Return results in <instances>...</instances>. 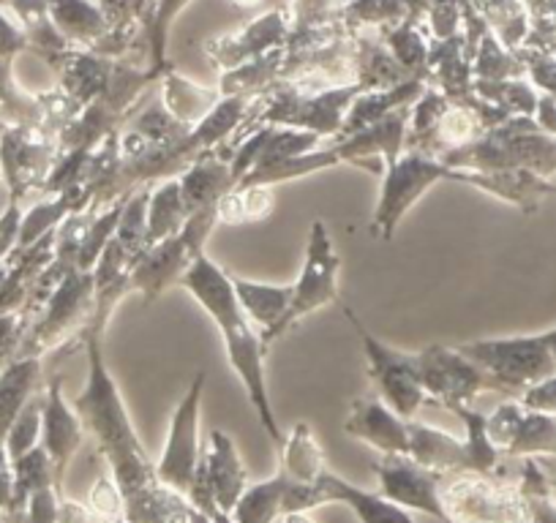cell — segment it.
<instances>
[{"instance_id": "cell-2", "label": "cell", "mask_w": 556, "mask_h": 523, "mask_svg": "<svg viewBox=\"0 0 556 523\" xmlns=\"http://www.w3.org/2000/svg\"><path fill=\"white\" fill-rule=\"evenodd\" d=\"M85 349H88V387L77 398L79 420L85 429L96 436L99 450L112 467V477L121 485L123 499L142 494L151 485L159 483L156 463H151L148 450L139 442L131 420H128L123 398L117 393L115 379L110 377L104 355H101V339L85 335Z\"/></svg>"}, {"instance_id": "cell-27", "label": "cell", "mask_w": 556, "mask_h": 523, "mask_svg": "<svg viewBox=\"0 0 556 523\" xmlns=\"http://www.w3.org/2000/svg\"><path fill=\"white\" fill-rule=\"evenodd\" d=\"M218 104V90L197 88L189 79L180 77L173 66L164 72V106L175 120L186 126H197L213 106Z\"/></svg>"}, {"instance_id": "cell-45", "label": "cell", "mask_w": 556, "mask_h": 523, "mask_svg": "<svg viewBox=\"0 0 556 523\" xmlns=\"http://www.w3.org/2000/svg\"><path fill=\"white\" fill-rule=\"evenodd\" d=\"M191 523H213V521H211V515H205V512L197 510L194 507V518H191Z\"/></svg>"}, {"instance_id": "cell-49", "label": "cell", "mask_w": 556, "mask_h": 523, "mask_svg": "<svg viewBox=\"0 0 556 523\" xmlns=\"http://www.w3.org/2000/svg\"><path fill=\"white\" fill-rule=\"evenodd\" d=\"M115 523H128V521H126V518H121V521H115Z\"/></svg>"}, {"instance_id": "cell-37", "label": "cell", "mask_w": 556, "mask_h": 523, "mask_svg": "<svg viewBox=\"0 0 556 523\" xmlns=\"http://www.w3.org/2000/svg\"><path fill=\"white\" fill-rule=\"evenodd\" d=\"M458 25V0H434L431 3V30H434V39H451L456 36Z\"/></svg>"}, {"instance_id": "cell-12", "label": "cell", "mask_w": 556, "mask_h": 523, "mask_svg": "<svg viewBox=\"0 0 556 523\" xmlns=\"http://www.w3.org/2000/svg\"><path fill=\"white\" fill-rule=\"evenodd\" d=\"M379 477V494L404 510H420L445 521L440 501V472L420 467L409 456H384L374 467Z\"/></svg>"}, {"instance_id": "cell-17", "label": "cell", "mask_w": 556, "mask_h": 523, "mask_svg": "<svg viewBox=\"0 0 556 523\" xmlns=\"http://www.w3.org/2000/svg\"><path fill=\"white\" fill-rule=\"evenodd\" d=\"M409 431V458L431 472H469V450L467 439L445 434L431 425L406 423Z\"/></svg>"}, {"instance_id": "cell-7", "label": "cell", "mask_w": 556, "mask_h": 523, "mask_svg": "<svg viewBox=\"0 0 556 523\" xmlns=\"http://www.w3.org/2000/svg\"><path fill=\"white\" fill-rule=\"evenodd\" d=\"M346 319L355 328L357 339H361L363 352H366L368 373H371L374 384L379 387L382 398L388 401V407L393 409L399 418L412 420L417 414V409L424 407L426 390L420 382V371H417L415 355H404V352L390 349L388 344L377 339L361 319L355 317L352 308H344Z\"/></svg>"}, {"instance_id": "cell-41", "label": "cell", "mask_w": 556, "mask_h": 523, "mask_svg": "<svg viewBox=\"0 0 556 523\" xmlns=\"http://www.w3.org/2000/svg\"><path fill=\"white\" fill-rule=\"evenodd\" d=\"M7 458V447L0 442V507H7L9 501L14 499V477L12 472H9Z\"/></svg>"}, {"instance_id": "cell-11", "label": "cell", "mask_w": 556, "mask_h": 523, "mask_svg": "<svg viewBox=\"0 0 556 523\" xmlns=\"http://www.w3.org/2000/svg\"><path fill=\"white\" fill-rule=\"evenodd\" d=\"M93 270H72L50 295L45 319L36 324L34 335L25 341V357H39V349L52 346L63 335L77 330L79 324L88 330L90 319H93Z\"/></svg>"}, {"instance_id": "cell-20", "label": "cell", "mask_w": 556, "mask_h": 523, "mask_svg": "<svg viewBox=\"0 0 556 523\" xmlns=\"http://www.w3.org/2000/svg\"><path fill=\"white\" fill-rule=\"evenodd\" d=\"M235 189V175L224 158L216 153L211 156H197L194 164L180 175V196L186 202V211L197 213L205 207L218 205L222 196H227Z\"/></svg>"}, {"instance_id": "cell-34", "label": "cell", "mask_w": 556, "mask_h": 523, "mask_svg": "<svg viewBox=\"0 0 556 523\" xmlns=\"http://www.w3.org/2000/svg\"><path fill=\"white\" fill-rule=\"evenodd\" d=\"M480 12L491 20L494 30L507 47H516L527 30V17L518 0H478Z\"/></svg>"}, {"instance_id": "cell-50", "label": "cell", "mask_w": 556, "mask_h": 523, "mask_svg": "<svg viewBox=\"0 0 556 523\" xmlns=\"http://www.w3.org/2000/svg\"><path fill=\"white\" fill-rule=\"evenodd\" d=\"M0 183H3V180H0Z\"/></svg>"}, {"instance_id": "cell-21", "label": "cell", "mask_w": 556, "mask_h": 523, "mask_svg": "<svg viewBox=\"0 0 556 523\" xmlns=\"http://www.w3.org/2000/svg\"><path fill=\"white\" fill-rule=\"evenodd\" d=\"M47 7L50 20L68 44H85L93 50L110 34V23L93 0H47Z\"/></svg>"}, {"instance_id": "cell-44", "label": "cell", "mask_w": 556, "mask_h": 523, "mask_svg": "<svg viewBox=\"0 0 556 523\" xmlns=\"http://www.w3.org/2000/svg\"><path fill=\"white\" fill-rule=\"evenodd\" d=\"M232 3L240 9H254V7H260L262 0H232Z\"/></svg>"}, {"instance_id": "cell-23", "label": "cell", "mask_w": 556, "mask_h": 523, "mask_svg": "<svg viewBox=\"0 0 556 523\" xmlns=\"http://www.w3.org/2000/svg\"><path fill=\"white\" fill-rule=\"evenodd\" d=\"M232 286L243 314L251 319V322L260 324L262 333L285 317V311L292 303V284L290 286L256 284V281H245L240 279V276H232Z\"/></svg>"}, {"instance_id": "cell-48", "label": "cell", "mask_w": 556, "mask_h": 523, "mask_svg": "<svg viewBox=\"0 0 556 523\" xmlns=\"http://www.w3.org/2000/svg\"><path fill=\"white\" fill-rule=\"evenodd\" d=\"M7 3H9V0H0V9H3V7H7Z\"/></svg>"}, {"instance_id": "cell-32", "label": "cell", "mask_w": 556, "mask_h": 523, "mask_svg": "<svg viewBox=\"0 0 556 523\" xmlns=\"http://www.w3.org/2000/svg\"><path fill=\"white\" fill-rule=\"evenodd\" d=\"M0 117H9L17 126H30L45 117L39 99H30L14 88L12 58H0Z\"/></svg>"}, {"instance_id": "cell-24", "label": "cell", "mask_w": 556, "mask_h": 523, "mask_svg": "<svg viewBox=\"0 0 556 523\" xmlns=\"http://www.w3.org/2000/svg\"><path fill=\"white\" fill-rule=\"evenodd\" d=\"M186 221H189V211L180 196V180H164L156 191H151V202H148L146 248L175 238L186 227Z\"/></svg>"}, {"instance_id": "cell-10", "label": "cell", "mask_w": 556, "mask_h": 523, "mask_svg": "<svg viewBox=\"0 0 556 523\" xmlns=\"http://www.w3.org/2000/svg\"><path fill=\"white\" fill-rule=\"evenodd\" d=\"M202 390H205V373H197L186 396L180 398L178 409L173 414L167 445H164L162 458L156 463L159 483L169 485L178 494H189L194 483L197 467H200V409H202Z\"/></svg>"}, {"instance_id": "cell-38", "label": "cell", "mask_w": 556, "mask_h": 523, "mask_svg": "<svg viewBox=\"0 0 556 523\" xmlns=\"http://www.w3.org/2000/svg\"><path fill=\"white\" fill-rule=\"evenodd\" d=\"M28 523H58V499H55V485L34 490L28 496Z\"/></svg>"}, {"instance_id": "cell-43", "label": "cell", "mask_w": 556, "mask_h": 523, "mask_svg": "<svg viewBox=\"0 0 556 523\" xmlns=\"http://www.w3.org/2000/svg\"><path fill=\"white\" fill-rule=\"evenodd\" d=\"M211 521H213V523H235L232 515H229V512H222V510H213Z\"/></svg>"}, {"instance_id": "cell-8", "label": "cell", "mask_w": 556, "mask_h": 523, "mask_svg": "<svg viewBox=\"0 0 556 523\" xmlns=\"http://www.w3.org/2000/svg\"><path fill=\"white\" fill-rule=\"evenodd\" d=\"M417 371H420V382H424L426 398L445 409L469 407L480 390H502L478 362L469 360L458 349H447V346H426L415 355Z\"/></svg>"}, {"instance_id": "cell-33", "label": "cell", "mask_w": 556, "mask_h": 523, "mask_svg": "<svg viewBox=\"0 0 556 523\" xmlns=\"http://www.w3.org/2000/svg\"><path fill=\"white\" fill-rule=\"evenodd\" d=\"M41 407H45V401L30 398V401L25 404L23 412H20V418L14 420L12 429H9L7 439H3V447H7V456L12 463L20 461L23 456H28V452L36 447V442H39Z\"/></svg>"}, {"instance_id": "cell-25", "label": "cell", "mask_w": 556, "mask_h": 523, "mask_svg": "<svg viewBox=\"0 0 556 523\" xmlns=\"http://www.w3.org/2000/svg\"><path fill=\"white\" fill-rule=\"evenodd\" d=\"M287 485L290 477L285 472L273 474L265 483L249 485L229 515L235 523H273L278 515H285Z\"/></svg>"}, {"instance_id": "cell-36", "label": "cell", "mask_w": 556, "mask_h": 523, "mask_svg": "<svg viewBox=\"0 0 556 523\" xmlns=\"http://www.w3.org/2000/svg\"><path fill=\"white\" fill-rule=\"evenodd\" d=\"M23 207L17 200L7 207V213L0 216V259L12 254L20 245V232H23Z\"/></svg>"}, {"instance_id": "cell-46", "label": "cell", "mask_w": 556, "mask_h": 523, "mask_svg": "<svg viewBox=\"0 0 556 523\" xmlns=\"http://www.w3.org/2000/svg\"><path fill=\"white\" fill-rule=\"evenodd\" d=\"M545 341H548L551 355H554V360H556V330H551V333H545Z\"/></svg>"}, {"instance_id": "cell-39", "label": "cell", "mask_w": 556, "mask_h": 523, "mask_svg": "<svg viewBox=\"0 0 556 523\" xmlns=\"http://www.w3.org/2000/svg\"><path fill=\"white\" fill-rule=\"evenodd\" d=\"M20 330H23V319H20L17 314H0V362L17 352L20 341H23V333H20Z\"/></svg>"}, {"instance_id": "cell-13", "label": "cell", "mask_w": 556, "mask_h": 523, "mask_svg": "<svg viewBox=\"0 0 556 523\" xmlns=\"http://www.w3.org/2000/svg\"><path fill=\"white\" fill-rule=\"evenodd\" d=\"M409 104L388 112L382 120L361 128L355 135L346 137L336 151L341 162H350L355 167L368 169V173H382V167L399 162L401 148L406 142V126H409Z\"/></svg>"}, {"instance_id": "cell-5", "label": "cell", "mask_w": 556, "mask_h": 523, "mask_svg": "<svg viewBox=\"0 0 556 523\" xmlns=\"http://www.w3.org/2000/svg\"><path fill=\"white\" fill-rule=\"evenodd\" d=\"M339 270L341 259L333 248L328 227L323 221L312 224V234H308V251H306V265H303L301 279L292 284V303L285 311V317L278 319L273 328L262 333L265 346L278 341L295 322L303 317L314 314L317 308L328 306V303L339 301Z\"/></svg>"}, {"instance_id": "cell-26", "label": "cell", "mask_w": 556, "mask_h": 523, "mask_svg": "<svg viewBox=\"0 0 556 523\" xmlns=\"http://www.w3.org/2000/svg\"><path fill=\"white\" fill-rule=\"evenodd\" d=\"M341 162L339 151H312L303 153V156L292 158H278V162L256 164L254 169L243 175L238 180V186H273V183H285V180L303 178V175L319 173V169L336 167Z\"/></svg>"}, {"instance_id": "cell-4", "label": "cell", "mask_w": 556, "mask_h": 523, "mask_svg": "<svg viewBox=\"0 0 556 523\" xmlns=\"http://www.w3.org/2000/svg\"><path fill=\"white\" fill-rule=\"evenodd\" d=\"M218 224L216 205L191 213L186 227L175 238L162 240L137 256L131 265V286L146 295V301H156L173 281L189 270L191 262L205 251L207 234Z\"/></svg>"}, {"instance_id": "cell-40", "label": "cell", "mask_w": 556, "mask_h": 523, "mask_svg": "<svg viewBox=\"0 0 556 523\" xmlns=\"http://www.w3.org/2000/svg\"><path fill=\"white\" fill-rule=\"evenodd\" d=\"M23 50H28L25 30L17 28L12 20L3 17V12H0V58H14Z\"/></svg>"}, {"instance_id": "cell-29", "label": "cell", "mask_w": 556, "mask_h": 523, "mask_svg": "<svg viewBox=\"0 0 556 523\" xmlns=\"http://www.w3.org/2000/svg\"><path fill=\"white\" fill-rule=\"evenodd\" d=\"M276 207L273 186H235L216 205L222 224H254L265 221Z\"/></svg>"}, {"instance_id": "cell-19", "label": "cell", "mask_w": 556, "mask_h": 523, "mask_svg": "<svg viewBox=\"0 0 556 523\" xmlns=\"http://www.w3.org/2000/svg\"><path fill=\"white\" fill-rule=\"evenodd\" d=\"M317 490L323 505H328V501H344L361 518V523H415L404 507L393 505L382 494H366V490L355 488V485L344 483L341 477L330 474L328 469L317 477Z\"/></svg>"}, {"instance_id": "cell-9", "label": "cell", "mask_w": 556, "mask_h": 523, "mask_svg": "<svg viewBox=\"0 0 556 523\" xmlns=\"http://www.w3.org/2000/svg\"><path fill=\"white\" fill-rule=\"evenodd\" d=\"M245 488H249V474L235 442L224 431H211L189 490L191 505L205 515H213V510L232 512Z\"/></svg>"}, {"instance_id": "cell-6", "label": "cell", "mask_w": 556, "mask_h": 523, "mask_svg": "<svg viewBox=\"0 0 556 523\" xmlns=\"http://www.w3.org/2000/svg\"><path fill=\"white\" fill-rule=\"evenodd\" d=\"M456 349L478 362L502 390L532 387L556 373V360L545 335L475 341V344H462Z\"/></svg>"}, {"instance_id": "cell-28", "label": "cell", "mask_w": 556, "mask_h": 523, "mask_svg": "<svg viewBox=\"0 0 556 523\" xmlns=\"http://www.w3.org/2000/svg\"><path fill=\"white\" fill-rule=\"evenodd\" d=\"M281 452H285V467H281V472L292 483H317L319 474L325 472V452L319 447V442L314 439L312 425H295L292 434L285 439V445H281Z\"/></svg>"}, {"instance_id": "cell-31", "label": "cell", "mask_w": 556, "mask_h": 523, "mask_svg": "<svg viewBox=\"0 0 556 523\" xmlns=\"http://www.w3.org/2000/svg\"><path fill=\"white\" fill-rule=\"evenodd\" d=\"M148 202H151V191L142 189L134 200L123 205L121 221H117L115 240L121 248L126 251L128 262H137V256L146 251V232H148Z\"/></svg>"}, {"instance_id": "cell-14", "label": "cell", "mask_w": 556, "mask_h": 523, "mask_svg": "<svg viewBox=\"0 0 556 523\" xmlns=\"http://www.w3.org/2000/svg\"><path fill=\"white\" fill-rule=\"evenodd\" d=\"M83 420H79L77 409L63 401L61 377H55L50 382V390H47L45 407H41V447H45L52 461L58 488H61L63 474H66L74 452L83 445Z\"/></svg>"}, {"instance_id": "cell-1", "label": "cell", "mask_w": 556, "mask_h": 523, "mask_svg": "<svg viewBox=\"0 0 556 523\" xmlns=\"http://www.w3.org/2000/svg\"><path fill=\"white\" fill-rule=\"evenodd\" d=\"M180 284L200 301V306L211 314L216 322L218 333H222L224 349H227V360L232 371L238 373L243 382L245 393H249L251 404H254L256 414H260L262 425L270 434V439L278 447L285 445V436L278 431L276 414H273L270 398H267L265 384V341H262L260 330H254V322L240 308L238 295H235L232 276L224 273L216 262L202 251L194 262L189 265Z\"/></svg>"}, {"instance_id": "cell-18", "label": "cell", "mask_w": 556, "mask_h": 523, "mask_svg": "<svg viewBox=\"0 0 556 523\" xmlns=\"http://www.w3.org/2000/svg\"><path fill=\"white\" fill-rule=\"evenodd\" d=\"M0 158H3V169H7V180L12 186V200L28 186H36L39 180L47 178L52 164V151L45 142L28 140L25 131H9L0 142Z\"/></svg>"}, {"instance_id": "cell-42", "label": "cell", "mask_w": 556, "mask_h": 523, "mask_svg": "<svg viewBox=\"0 0 556 523\" xmlns=\"http://www.w3.org/2000/svg\"><path fill=\"white\" fill-rule=\"evenodd\" d=\"M281 523H317V521L308 515V510H301V512H285V515H281Z\"/></svg>"}, {"instance_id": "cell-47", "label": "cell", "mask_w": 556, "mask_h": 523, "mask_svg": "<svg viewBox=\"0 0 556 523\" xmlns=\"http://www.w3.org/2000/svg\"><path fill=\"white\" fill-rule=\"evenodd\" d=\"M7 276H9V268H3V265H0V286H3V281H7Z\"/></svg>"}, {"instance_id": "cell-15", "label": "cell", "mask_w": 556, "mask_h": 523, "mask_svg": "<svg viewBox=\"0 0 556 523\" xmlns=\"http://www.w3.org/2000/svg\"><path fill=\"white\" fill-rule=\"evenodd\" d=\"M409 420L399 418L379 398H357L346 418L344 431L355 439L366 442L384 456H409Z\"/></svg>"}, {"instance_id": "cell-22", "label": "cell", "mask_w": 556, "mask_h": 523, "mask_svg": "<svg viewBox=\"0 0 556 523\" xmlns=\"http://www.w3.org/2000/svg\"><path fill=\"white\" fill-rule=\"evenodd\" d=\"M39 357H20V360L9 362V366L0 371V442L7 439L14 420L20 418L25 404L30 401V393H34L36 384H39Z\"/></svg>"}, {"instance_id": "cell-16", "label": "cell", "mask_w": 556, "mask_h": 523, "mask_svg": "<svg viewBox=\"0 0 556 523\" xmlns=\"http://www.w3.org/2000/svg\"><path fill=\"white\" fill-rule=\"evenodd\" d=\"M290 39V23H287L285 12H267L260 20H254L251 25H245V30H240L238 36H227V39H218L207 44L211 58L216 55V61L222 66H240L245 61H254V58L265 55V52L278 50Z\"/></svg>"}, {"instance_id": "cell-35", "label": "cell", "mask_w": 556, "mask_h": 523, "mask_svg": "<svg viewBox=\"0 0 556 523\" xmlns=\"http://www.w3.org/2000/svg\"><path fill=\"white\" fill-rule=\"evenodd\" d=\"M90 510L99 512L101 518L112 523L126 515V499H123V490L115 483V477L96 480L93 490H90Z\"/></svg>"}, {"instance_id": "cell-3", "label": "cell", "mask_w": 556, "mask_h": 523, "mask_svg": "<svg viewBox=\"0 0 556 523\" xmlns=\"http://www.w3.org/2000/svg\"><path fill=\"white\" fill-rule=\"evenodd\" d=\"M440 180H458V183L475 186V169H453L442 158H431L420 151L399 156V162L384 169L371 232L382 240L393 238L404 213Z\"/></svg>"}, {"instance_id": "cell-30", "label": "cell", "mask_w": 556, "mask_h": 523, "mask_svg": "<svg viewBox=\"0 0 556 523\" xmlns=\"http://www.w3.org/2000/svg\"><path fill=\"white\" fill-rule=\"evenodd\" d=\"M249 95H224L218 99V104L197 123L191 131H194L197 142H200L202 151L218 145L224 137H229L235 131L240 120L245 117V110H249Z\"/></svg>"}]
</instances>
